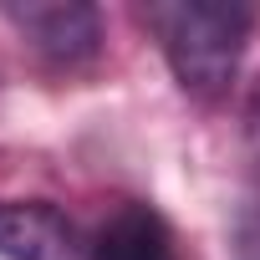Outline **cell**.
<instances>
[{
    "label": "cell",
    "instance_id": "1",
    "mask_svg": "<svg viewBox=\"0 0 260 260\" xmlns=\"http://www.w3.org/2000/svg\"><path fill=\"white\" fill-rule=\"evenodd\" d=\"M148 26L164 41L174 82L199 102H219L240 72L255 11L224 0H179V6H148Z\"/></svg>",
    "mask_w": 260,
    "mask_h": 260
},
{
    "label": "cell",
    "instance_id": "2",
    "mask_svg": "<svg viewBox=\"0 0 260 260\" xmlns=\"http://www.w3.org/2000/svg\"><path fill=\"white\" fill-rule=\"evenodd\" d=\"M26 41L31 51H41L56 67H82L97 56L102 46V16L82 0H31V6H0Z\"/></svg>",
    "mask_w": 260,
    "mask_h": 260
},
{
    "label": "cell",
    "instance_id": "3",
    "mask_svg": "<svg viewBox=\"0 0 260 260\" xmlns=\"http://www.w3.org/2000/svg\"><path fill=\"white\" fill-rule=\"evenodd\" d=\"M82 230L46 199H0V260H87Z\"/></svg>",
    "mask_w": 260,
    "mask_h": 260
},
{
    "label": "cell",
    "instance_id": "4",
    "mask_svg": "<svg viewBox=\"0 0 260 260\" xmlns=\"http://www.w3.org/2000/svg\"><path fill=\"white\" fill-rule=\"evenodd\" d=\"M92 260H179L169 224L148 204H122L92 240Z\"/></svg>",
    "mask_w": 260,
    "mask_h": 260
},
{
    "label": "cell",
    "instance_id": "5",
    "mask_svg": "<svg viewBox=\"0 0 260 260\" xmlns=\"http://www.w3.org/2000/svg\"><path fill=\"white\" fill-rule=\"evenodd\" d=\"M235 260H260V204L235 219Z\"/></svg>",
    "mask_w": 260,
    "mask_h": 260
},
{
    "label": "cell",
    "instance_id": "6",
    "mask_svg": "<svg viewBox=\"0 0 260 260\" xmlns=\"http://www.w3.org/2000/svg\"><path fill=\"white\" fill-rule=\"evenodd\" d=\"M250 138L260 143V87H255V97H250Z\"/></svg>",
    "mask_w": 260,
    "mask_h": 260
}]
</instances>
